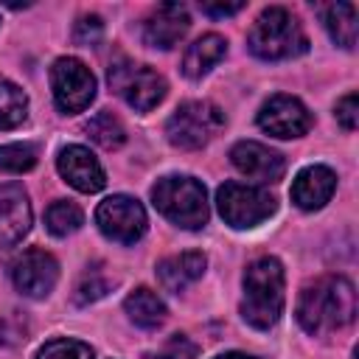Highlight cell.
Listing matches in <instances>:
<instances>
[{
	"label": "cell",
	"mask_w": 359,
	"mask_h": 359,
	"mask_svg": "<svg viewBox=\"0 0 359 359\" xmlns=\"http://www.w3.org/2000/svg\"><path fill=\"white\" fill-rule=\"evenodd\" d=\"M356 292L353 283L342 275H323L303 286L297 300V323L309 334L339 331L353 323Z\"/></svg>",
	"instance_id": "cell-1"
},
{
	"label": "cell",
	"mask_w": 359,
	"mask_h": 359,
	"mask_svg": "<svg viewBox=\"0 0 359 359\" xmlns=\"http://www.w3.org/2000/svg\"><path fill=\"white\" fill-rule=\"evenodd\" d=\"M283 311V266L278 258H255L244 272L241 317L252 328H272Z\"/></svg>",
	"instance_id": "cell-2"
},
{
	"label": "cell",
	"mask_w": 359,
	"mask_h": 359,
	"mask_svg": "<svg viewBox=\"0 0 359 359\" xmlns=\"http://www.w3.org/2000/svg\"><path fill=\"white\" fill-rule=\"evenodd\" d=\"M250 50L264 62H280L306 53L309 39L297 22V17L280 6H269L258 14L247 36Z\"/></svg>",
	"instance_id": "cell-3"
},
{
	"label": "cell",
	"mask_w": 359,
	"mask_h": 359,
	"mask_svg": "<svg viewBox=\"0 0 359 359\" xmlns=\"http://www.w3.org/2000/svg\"><path fill=\"white\" fill-rule=\"evenodd\" d=\"M154 208L174 224L196 230L208 224V194L194 177H163L151 188Z\"/></svg>",
	"instance_id": "cell-4"
},
{
	"label": "cell",
	"mask_w": 359,
	"mask_h": 359,
	"mask_svg": "<svg viewBox=\"0 0 359 359\" xmlns=\"http://www.w3.org/2000/svg\"><path fill=\"white\" fill-rule=\"evenodd\" d=\"M224 126V112L210 101H185L177 107V112L168 118L165 135L171 146L194 151L208 146Z\"/></svg>",
	"instance_id": "cell-5"
},
{
	"label": "cell",
	"mask_w": 359,
	"mask_h": 359,
	"mask_svg": "<svg viewBox=\"0 0 359 359\" xmlns=\"http://www.w3.org/2000/svg\"><path fill=\"white\" fill-rule=\"evenodd\" d=\"M219 202V213L230 227H255L261 222H266L278 202L269 191L258 188V185H244V182H224L216 194Z\"/></svg>",
	"instance_id": "cell-6"
},
{
	"label": "cell",
	"mask_w": 359,
	"mask_h": 359,
	"mask_svg": "<svg viewBox=\"0 0 359 359\" xmlns=\"http://www.w3.org/2000/svg\"><path fill=\"white\" fill-rule=\"evenodd\" d=\"M109 87L137 112H149L165 98V79L146 65H129V62L112 65Z\"/></svg>",
	"instance_id": "cell-7"
},
{
	"label": "cell",
	"mask_w": 359,
	"mask_h": 359,
	"mask_svg": "<svg viewBox=\"0 0 359 359\" xmlns=\"http://www.w3.org/2000/svg\"><path fill=\"white\" fill-rule=\"evenodd\" d=\"M53 101L62 112H81L95 98V76L81 59L62 56L50 67Z\"/></svg>",
	"instance_id": "cell-8"
},
{
	"label": "cell",
	"mask_w": 359,
	"mask_h": 359,
	"mask_svg": "<svg viewBox=\"0 0 359 359\" xmlns=\"http://www.w3.org/2000/svg\"><path fill=\"white\" fill-rule=\"evenodd\" d=\"M95 224L101 227V233L118 244H135L143 233H146V210L137 199L126 196V194H115L107 196L98 210H95Z\"/></svg>",
	"instance_id": "cell-9"
},
{
	"label": "cell",
	"mask_w": 359,
	"mask_h": 359,
	"mask_svg": "<svg viewBox=\"0 0 359 359\" xmlns=\"http://www.w3.org/2000/svg\"><path fill=\"white\" fill-rule=\"evenodd\" d=\"M258 126L275 137H300L311 129V112L294 95H272L258 112Z\"/></svg>",
	"instance_id": "cell-10"
},
{
	"label": "cell",
	"mask_w": 359,
	"mask_h": 359,
	"mask_svg": "<svg viewBox=\"0 0 359 359\" xmlns=\"http://www.w3.org/2000/svg\"><path fill=\"white\" fill-rule=\"evenodd\" d=\"M11 280L25 297L39 300L53 292L59 280V264L45 250H25L11 266Z\"/></svg>",
	"instance_id": "cell-11"
},
{
	"label": "cell",
	"mask_w": 359,
	"mask_h": 359,
	"mask_svg": "<svg viewBox=\"0 0 359 359\" xmlns=\"http://www.w3.org/2000/svg\"><path fill=\"white\" fill-rule=\"evenodd\" d=\"M230 160L244 177H250L255 182H278L286 171V160L275 149H269L264 143H255V140L236 143L230 149Z\"/></svg>",
	"instance_id": "cell-12"
},
{
	"label": "cell",
	"mask_w": 359,
	"mask_h": 359,
	"mask_svg": "<svg viewBox=\"0 0 359 359\" xmlns=\"http://www.w3.org/2000/svg\"><path fill=\"white\" fill-rule=\"evenodd\" d=\"M31 230V202L22 185H0V250L14 247Z\"/></svg>",
	"instance_id": "cell-13"
},
{
	"label": "cell",
	"mask_w": 359,
	"mask_h": 359,
	"mask_svg": "<svg viewBox=\"0 0 359 359\" xmlns=\"http://www.w3.org/2000/svg\"><path fill=\"white\" fill-rule=\"evenodd\" d=\"M191 28V17H188V8L182 3H163L157 6L146 22H143V39L146 45L151 48H174Z\"/></svg>",
	"instance_id": "cell-14"
},
{
	"label": "cell",
	"mask_w": 359,
	"mask_h": 359,
	"mask_svg": "<svg viewBox=\"0 0 359 359\" xmlns=\"http://www.w3.org/2000/svg\"><path fill=\"white\" fill-rule=\"evenodd\" d=\"M56 165H59V174H62L76 191H81V194H95V191H101L104 182H107L101 163H98V160L93 157V151L84 149V146H65V149L59 151Z\"/></svg>",
	"instance_id": "cell-15"
},
{
	"label": "cell",
	"mask_w": 359,
	"mask_h": 359,
	"mask_svg": "<svg viewBox=\"0 0 359 359\" xmlns=\"http://www.w3.org/2000/svg\"><path fill=\"white\" fill-rule=\"evenodd\" d=\"M334 188H337V174L328 165H309L292 182V202L300 210H317L331 199Z\"/></svg>",
	"instance_id": "cell-16"
},
{
	"label": "cell",
	"mask_w": 359,
	"mask_h": 359,
	"mask_svg": "<svg viewBox=\"0 0 359 359\" xmlns=\"http://www.w3.org/2000/svg\"><path fill=\"white\" fill-rule=\"evenodd\" d=\"M208 266V258L196 250H188V252H180V255H168L157 264V280L165 292H185L191 283H196L202 278Z\"/></svg>",
	"instance_id": "cell-17"
},
{
	"label": "cell",
	"mask_w": 359,
	"mask_h": 359,
	"mask_svg": "<svg viewBox=\"0 0 359 359\" xmlns=\"http://www.w3.org/2000/svg\"><path fill=\"white\" fill-rule=\"evenodd\" d=\"M224 50H227L224 36H219V34L199 36L194 45H188V50L182 56V73L188 79H202L210 67H216L224 59Z\"/></svg>",
	"instance_id": "cell-18"
},
{
	"label": "cell",
	"mask_w": 359,
	"mask_h": 359,
	"mask_svg": "<svg viewBox=\"0 0 359 359\" xmlns=\"http://www.w3.org/2000/svg\"><path fill=\"white\" fill-rule=\"evenodd\" d=\"M123 309H126V314H129V320L135 323V325H140V328H157V325H163V320H165V303L157 297V292H151L149 286H140V289H135L126 300H123Z\"/></svg>",
	"instance_id": "cell-19"
},
{
	"label": "cell",
	"mask_w": 359,
	"mask_h": 359,
	"mask_svg": "<svg viewBox=\"0 0 359 359\" xmlns=\"http://www.w3.org/2000/svg\"><path fill=\"white\" fill-rule=\"evenodd\" d=\"M325 25H328V34L337 45H342L345 50L356 48V34H359V25H356V6L353 3H334L325 8Z\"/></svg>",
	"instance_id": "cell-20"
},
{
	"label": "cell",
	"mask_w": 359,
	"mask_h": 359,
	"mask_svg": "<svg viewBox=\"0 0 359 359\" xmlns=\"http://www.w3.org/2000/svg\"><path fill=\"white\" fill-rule=\"evenodd\" d=\"M28 115V98L25 93L8 81L6 76H0V129H14L25 121Z\"/></svg>",
	"instance_id": "cell-21"
},
{
	"label": "cell",
	"mask_w": 359,
	"mask_h": 359,
	"mask_svg": "<svg viewBox=\"0 0 359 359\" xmlns=\"http://www.w3.org/2000/svg\"><path fill=\"white\" fill-rule=\"evenodd\" d=\"M84 132H87L90 140L98 143L101 149H118V146H123V140H126L123 123H121L112 112H98V115H93V118L84 123Z\"/></svg>",
	"instance_id": "cell-22"
},
{
	"label": "cell",
	"mask_w": 359,
	"mask_h": 359,
	"mask_svg": "<svg viewBox=\"0 0 359 359\" xmlns=\"http://www.w3.org/2000/svg\"><path fill=\"white\" fill-rule=\"evenodd\" d=\"M45 224H48V230L53 236H70L84 224V213H81V208L76 202L56 199L45 213Z\"/></svg>",
	"instance_id": "cell-23"
},
{
	"label": "cell",
	"mask_w": 359,
	"mask_h": 359,
	"mask_svg": "<svg viewBox=\"0 0 359 359\" xmlns=\"http://www.w3.org/2000/svg\"><path fill=\"white\" fill-rule=\"evenodd\" d=\"M36 165V149L31 143H8L0 146V171L22 174Z\"/></svg>",
	"instance_id": "cell-24"
},
{
	"label": "cell",
	"mask_w": 359,
	"mask_h": 359,
	"mask_svg": "<svg viewBox=\"0 0 359 359\" xmlns=\"http://www.w3.org/2000/svg\"><path fill=\"white\" fill-rule=\"evenodd\" d=\"M36 359H93V348L81 339H50L39 348Z\"/></svg>",
	"instance_id": "cell-25"
},
{
	"label": "cell",
	"mask_w": 359,
	"mask_h": 359,
	"mask_svg": "<svg viewBox=\"0 0 359 359\" xmlns=\"http://www.w3.org/2000/svg\"><path fill=\"white\" fill-rule=\"evenodd\" d=\"M196 353H199V348H196L188 337L174 334V337H168L154 353H149V359H196Z\"/></svg>",
	"instance_id": "cell-26"
},
{
	"label": "cell",
	"mask_w": 359,
	"mask_h": 359,
	"mask_svg": "<svg viewBox=\"0 0 359 359\" xmlns=\"http://www.w3.org/2000/svg\"><path fill=\"white\" fill-rule=\"evenodd\" d=\"M104 36V22L98 14H84L79 17L76 28H73V39L76 45H98Z\"/></svg>",
	"instance_id": "cell-27"
},
{
	"label": "cell",
	"mask_w": 359,
	"mask_h": 359,
	"mask_svg": "<svg viewBox=\"0 0 359 359\" xmlns=\"http://www.w3.org/2000/svg\"><path fill=\"white\" fill-rule=\"evenodd\" d=\"M107 292H109V280L93 272V275H87V278L79 283V289H76V303H79V306L95 303V300H101Z\"/></svg>",
	"instance_id": "cell-28"
},
{
	"label": "cell",
	"mask_w": 359,
	"mask_h": 359,
	"mask_svg": "<svg viewBox=\"0 0 359 359\" xmlns=\"http://www.w3.org/2000/svg\"><path fill=\"white\" fill-rule=\"evenodd\" d=\"M337 121L348 132L356 129V123H359V98H356V93H348L345 98L337 101Z\"/></svg>",
	"instance_id": "cell-29"
},
{
	"label": "cell",
	"mask_w": 359,
	"mask_h": 359,
	"mask_svg": "<svg viewBox=\"0 0 359 359\" xmlns=\"http://www.w3.org/2000/svg\"><path fill=\"white\" fill-rule=\"evenodd\" d=\"M202 14H210V17H233L244 8V3H199Z\"/></svg>",
	"instance_id": "cell-30"
},
{
	"label": "cell",
	"mask_w": 359,
	"mask_h": 359,
	"mask_svg": "<svg viewBox=\"0 0 359 359\" xmlns=\"http://www.w3.org/2000/svg\"><path fill=\"white\" fill-rule=\"evenodd\" d=\"M216 359H255V356H247V353H222V356H216Z\"/></svg>",
	"instance_id": "cell-31"
}]
</instances>
